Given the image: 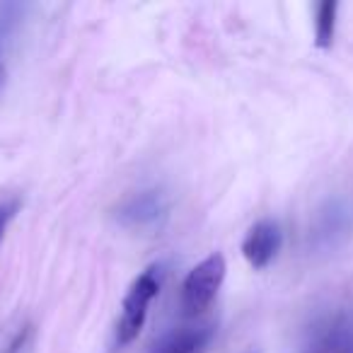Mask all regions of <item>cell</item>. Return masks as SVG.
Masks as SVG:
<instances>
[{
	"label": "cell",
	"mask_w": 353,
	"mask_h": 353,
	"mask_svg": "<svg viewBox=\"0 0 353 353\" xmlns=\"http://www.w3.org/2000/svg\"><path fill=\"white\" fill-rule=\"evenodd\" d=\"M298 353H353V305H329L300 332Z\"/></svg>",
	"instance_id": "6da1fadb"
},
{
	"label": "cell",
	"mask_w": 353,
	"mask_h": 353,
	"mask_svg": "<svg viewBox=\"0 0 353 353\" xmlns=\"http://www.w3.org/2000/svg\"><path fill=\"white\" fill-rule=\"evenodd\" d=\"M165 283V264L155 261V264L145 266L136 279L131 281L126 295L121 300V312L117 319V343L119 346H128L138 339V334L145 327L148 312H150L152 300L160 295V288Z\"/></svg>",
	"instance_id": "7a4b0ae2"
},
{
	"label": "cell",
	"mask_w": 353,
	"mask_h": 353,
	"mask_svg": "<svg viewBox=\"0 0 353 353\" xmlns=\"http://www.w3.org/2000/svg\"><path fill=\"white\" fill-rule=\"evenodd\" d=\"M353 237V199L329 196L314 211L307 228V250L314 256L336 254Z\"/></svg>",
	"instance_id": "3957f363"
},
{
	"label": "cell",
	"mask_w": 353,
	"mask_h": 353,
	"mask_svg": "<svg viewBox=\"0 0 353 353\" xmlns=\"http://www.w3.org/2000/svg\"><path fill=\"white\" fill-rule=\"evenodd\" d=\"M172 199L165 189L145 187L123 196L114 208V221L133 232H155L167 223Z\"/></svg>",
	"instance_id": "277c9868"
},
{
	"label": "cell",
	"mask_w": 353,
	"mask_h": 353,
	"mask_svg": "<svg viewBox=\"0 0 353 353\" xmlns=\"http://www.w3.org/2000/svg\"><path fill=\"white\" fill-rule=\"evenodd\" d=\"M225 256L221 252H213L184 276L182 290H179V310H182L184 317H199L211 307L223 281H225Z\"/></svg>",
	"instance_id": "5b68a950"
},
{
	"label": "cell",
	"mask_w": 353,
	"mask_h": 353,
	"mask_svg": "<svg viewBox=\"0 0 353 353\" xmlns=\"http://www.w3.org/2000/svg\"><path fill=\"white\" fill-rule=\"evenodd\" d=\"M283 247V228L274 218H261L247 230L242 240V256L254 271H264L271 266Z\"/></svg>",
	"instance_id": "8992f818"
},
{
	"label": "cell",
	"mask_w": 353,
	"mask_h": 353,
	"mask_svg": "<svg viewBox=\"0 0 353 353\" xmlns=\"http://www.w3.org/2000/svg\"><path fill=\"white\" fill-rule=\"evenodd\" d=\"M213 336H216L213 324H187L162 334L148 353H206Z\"/></svg>",
	"instance_id": "52a82bcc"
},
{
	"label": "cell",
	"mask_w": 353,
	"mask_h": 353,
	"mask_svg": "<svg viewBox=\"0 0 353 353\" xmlns=\"http://www.w3.org/2000/svg\"><path fill=\"white\" fill-rule=\"evenodd\" d=\"M336 17L339 3H334V0H322L314 8V44H317V49H332L334 37H336Z\"/></svg>",
	"instance_id": "ba28073f"
},
{
	"label": "cell",
	"mask_w": 353,
	"mask_h": 353,
	"mask_svg": "<svg viewBox=\"0 0 353 353\" xmlns=\"http://www.w3.org/2000/svg\"><path fill=\"white\" fill-rule=\"evenodd\" d=\"M25 12L27 6H20V3H0V41H6L17 30Z\"/></svg>",
	"instance_id": "9c48e42d"
},
{
	"label": "cell",
	"mask_w": 353,
	"mask_h": 353,
	"mask_svg": "<svg viewBox=\"0 0 353 353\" xmlns=\"http://www.w3.org/2000/svg\"><path fill=\"white\" fill-rule=\"evenodd\" d=\"M20 211V201L17 199H0V242L6 237V230L10 225V221Z\"/></svg>",
	"instance_id": "30bf717a"
},
{
	"label": "cell",
	"mask_w": 353,
	"mask_h": 353,
	"mask_svg": "<svg viewBox=\"0 0 353 353\" xmlns=\"http://www.w3.org/2000/svg\"><path fill=\"white\" fill-rule=\"evenodd\" d=\"M27 339H30V327H25L22 332H17V334H15V339H12V341L8 343V348H6L3 353H20L22 348H25Z\"/></svg>",
	"instance_id": "8fae6325"
},
{
	"label": "cell",
	"mask_w": 353,
	"mask_h": 353,
	"mask_svg": "<svg viewBox=\"0 0 353 353\" xmlns=\"http://www.w3.org/2000/svg\"><path fill=\"white\" fill-rule=\"evenodd\" d=\"M3 83H6V61H3V49H0V88H3Z\"/></svg>",
	"instance_id": "7c38bea8"
}]
</instances>
